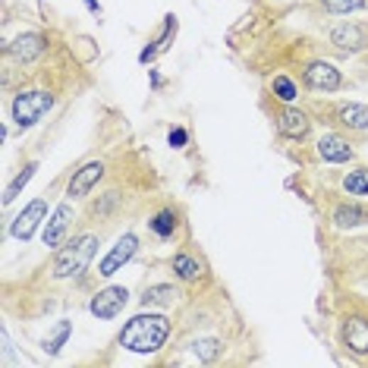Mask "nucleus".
Returning <instances> with one entry per match:
<instances>
[{"label":"nucleus","mask_w":368,"mask_h":368,"mask_svg":"<svg viewBox=\"0 0 368 368\" xmlns=\"http://www.w3.org/2000/svg\"><path fill=\"white\" fill-rule=\"evenodd\" d=\"M171 334V321L164 315H136L120 334V347L132 352H158Z\"/></svg>","instance_id":"1"},{"label":"nucleus","mask_w":368,"mask_h":368,"mask_svg":"<svg viewBox=\"0 0 368 368\" xmlns=\"http://www.w3.org/2000/svg\"><path fill=\"white\" fill-rule=\"evenodd\" d=\"M94 252H98V237L85 233V237L66 242V246L57 252V261H54V277L57 281H66V277H79L82 271L92 264Z\"/></svg>","instance_id":"2"},{"label":"nucleus","mask_w":368,"mask_h":368,"mask_svg":"<svg viewBox=\"0 0 368 368\" xmlns=\"http://www.w3.org/2000/svg\"><path fill=\"white\" fill-rule=\"evenodd\" d=\"M54 107V98L48 92H22L13 101V120H16L19 129H28L41 120L48 110Z\"/></svg>","instance_id":"3"},{"label":"nucleus","mask_w":368,"mask_h":368,"mask_svg":"<svg viewBox=\"0 0 368 368\" xmlns=\"http://www.w3.org/2000/svg\"><path fill=\"white\" fill-rule=\"evenodd\" d=\"M126 303H129L126 286H107V290L94 293V299L88 303V308H92L94 318L110 321V318H117V315H120L123 308H126Z\"/></svg>","instance_id":"4"},{"label":"nucleus","mask_w":368,"mask_h":368,"mask_svg":"<svg viewBox=\"0 0 368 368\" xmlns=\"http://www.w3.org/2000/svg\"><path fill=\"white\" fill-rule=\"evenodd\" d=\"M136 249H139V239H136V233H123L120 239H117V246L110 249V252L101 259L98 264V274L101 277H110V274H117V271L126 264L132 255H136Z\"/></svg>","instance_id":"5"},{"label":"nucleus","mask_w":368,"mask_h":368,"mask_svg":"<svg viewBox=\"0 0 368 368\" xmlns=\"http://www.w3.org/2000/svg\"><path fill=\"white\" fill-rule=\"evenodd\" d=\"M101 176H104V164H101V161H92V164H85L82 171L72 173L70 189H66V193H70L72 198H82V195H88L94 186H98Z\"/></svg>","instance_id":"6"},{"label":"nucleus","mask_w":368,"mask_h":368,"mask_svg":"<svg viewBox=\"0 0 368 368\" xmlns=\"http://www.w3.org/2000/svg\"><path fill=\"white\" fill-rule=\"evenodd\" d=\"M44 215H48V205H44L41 198H35V202L28 205V208L22 211V215H19L16 220H13L10 233H13V237H16V239H22V242H26V239H28V237H32V233H35V227H38V220H41Z\"/></svg>","instance_id":"7"},{"label":"nucleus","mask_w":368,"mask_h":368,"mask_svg":"<svg viewBox=\"0 0 368 368\" xmlns=\"http://www.w3.org/2000/svg\"><path fill=\"white\" fill-rule=\"evenodd\" d=\"M44 48H48V38L38 32H26V35H19L13 44H6V50H13V57L22 63H28V60H35V57H41L44 54Z\"/></svg>","instance_id":"8"},{"label":"nucleus","mask_w":368,"mask_h":368,"mask_svg":"<svg viewBox=\"0 0 368 368\" xmlns=\"http://www.w3.org/2000/svg\"><path fill=\"white\" fill-rule=\"evenodd\" d=\"M305 82L312 88H318V92H337L343 79H340V72H337L330 63H312L305 70Z\"/></svg>","instance_id":"9"},{"label":"nucleus","mask_w":368,"mask_h":368,"mask_svg":"<svg viewBox=\"0 0 368 368\" xmlns=\"http://www.w3.org/2000/svg\"><path fill=\"white\" fill-rule=\"evenodd\" d=\"M70 217H72V205L70 202H63L60 208L54 211V217L48 220V227H44V246H60V239H63V233H66V227H70Z\"/></svg>","instance_id":"10"},{"label":"nucleus","mask_w":368,"mask_h":368,"mask_svg":"<svg viewBox=\"0 0 368 368\" xmlns=\"http://www.w3.org/2000/svg\"><path fill=\"white\" fill-rule=\"evenodd\" d=\"M318 154L325 161H330V164H343V161L352 158V148H350L347 139H340V136H334V132H330V136H325L318 142Z\"/></svg>","instance_id":"11"},{"label":"nucleus","mask_w":368,"mask_h":368,"mask_svg":"<svg viewBox=\"0 0 368 368\" xmlns=\"http://www.w3.org/2000/svg\"><path fill=\"white\" fill-rule=\"evenodd\" d=\"M277 126H281V132L286 139H303L308 132V117L299 107H286L283 114L277 117Z\"/></svg>","instance_id":"12"},{"label":"nucleus","mask_w":368,"mask_h":368,"mask_svg":"<svg viewBox=\"0 0 368 368\" xmlns=\"http://www.w3.org/2000/svg\"><path fill=\"white\" fill-rule=\"evenodd\" d=\"M343 340H347V347L352 352H368V321L365 318H347V325H343Z\"/></svg>","instance_id":"13"},{"label":"nucleus","mask_w":368,"mask_h":368,"mask_svg":"<svg viewBox=\"0 0 368 368\" xmlns=\"http://www.w3.org/2000/svg\"><path fill=\"white\" fill-rule=\"evenodd\" d=\"M330 41H334L340 50H362V48H365L362 28H359V26H350V22H343V26H334V32H330Z\"/></svg>","instance_id":"14"},{"label":"nucleus","mask_w":368,"mask_h":368,"mask_svg":"<svg viewBox=\"0 0 368 368\" xmlns=\"http://www.w3.org/2000/svg\"><path fill=\"white\" fill-rule=\"evenodd\" d=\"M173 35H176V19H173V16H167V19H164V32H161V38L154 41V48H145L142 54H139V63H151L158 54H164V50L171 48Z\"/></svg>","instance_id":"15"},{"label":"nucleus","mask_w":368,"mask_h":368,"mask_svg":"<svg viewBox=\"0 0 368 368\" xmlns=\"http://www.w3.org/2000/svg\"><path fill=\"white\" fill-rule=\"evenodd\" d=\"M340 123L350 129H368V107L365 104H343Z\"/></svg>","instance_id":"16"},{"label":"nucleus","mask_w":368,"mask_h":368,"mask_svg":"<svg viewBox=\"0 0 368 368\" xmlns=\"http://www.w3.org/2000/svg\"><path fill=\"white\" fill-rule=\"evenodd\" d=\"M173 299H176V290H173V286L161 283V286H148V290H145L142 305H145V308H148V305H171Z\"/></svg>","instance_id":"17"},{"label":"nucleus","mask_w":368,"mask_h":368,"mask_svg":"<svg viewBox=\"0 0 368 368\" xmlns=\"http://www.w3.org/2000/svg\"><path fill=\"white\" fill-rule=\"evenodd\" d=\"M35 171H38V164H35V161H32V164H26V167H22V173H19L16 180L10 183V186L4 189V205H10L13 198H16V195L22 193V189H26V183H28V180H32V176H35Z\"/></svg>","instance_id":"18"},{"label":"nucleus","mask_w":368,"mask_h":368,"mask_svg":"<svg viewBox=\"0 0 368 368\" xmlns=\"http://www.w3.org/2000/svg\"><path fill=\"white\" fill-rule=\"evenodd\" d=\"M334 224L337 227H359V224H365V211L356 208V205H340V208L334 211Z\"/></svg>","instance_id":"19"},{"label":"nucleus","mask_w":368,"mask_h":368,"mask_svg":"<svg viewBox=\"0 0 368 368\" xmlns=\"http://www.w3.org/2000/svg\"><path fill=\"white\" fill-rule=\"evenodd\" d=\"M72 334V325L70 321H60V325H57L54 330H50L48 337H44V350L50 352V356H57V352H60V347L66 343V337Z\"/></svg>","instance_id":"20"},{"label":"nucleus","mask_w":368,"mask_h":368,"mask_svg":"<svg viewBox=\"0 0 368 368\" xmlns=\"http://www.w3.org/2000/svg\"><path fill=\"white\" fill-rule=\"evenodd\" d=\"M148 227H151L154 233H158L161 239H167V237H171V233L176 230V215H173V211H158V215L148 220Z\"/></svg>","instance_id":"21"},{"label":"nucleus","mask_w":368,"mask_h":368,"mask_svg":"<svg viewBox=\"0 0 368 368\" xmlns=\"http://www.w3.org/2000/svg\"><path fill=\"white\" fill-rule=\"evenodd\" d=\"M343 189L350 195H368V171H350L343 180Z\"/></svg>","instance_id":"22"},{"label":"nucleus","mask_w":368,"mask_h":368,"mask_svg":"<svg viewBox=\"0 0 368 368\" xmlns=\"http://www.w3.org/2000/svg\"><path fill=\"white\" fill-rule=\"evenodd\" d=\"M173 271L183 277V281H195V277L202 274L198 261H195V259H189V255H176V259H173Z\"/></svg>","instance_id":"23"},{"label":"nucleus","mask_w":368,"mask_h":368,"mask_svg":"<svg viewBox=\"0 0 368 368\" xmlns=\"http://www.w3.org/2000/svg\"><path fill=\"white\" fill-rule=\"evenodd\" d=\"M193 350H195V356L202 359V362H215L217 352H220V343L215 340V337H202V340L193 343Z\"/></svg>","instance_id":"24"},{"label":"nucleus","mask_w":368,"mask_h":368,"mask_svg":"<svg viewBox=\"0 0 368 368\" xmlns=\"http://www.w3.org/2000/svg\"><path fill=\"white\" fill-rule=\"evenodd\" d=\"M325 10L340 16V13H356V10H365V0H325Z\"/></svg>","instance_id":"25"},{"label":"nucleus","mask_w":368,"mask_h":368,"mask_svg":"<svg viewBox=\"0 0 368 368\" xmlns=\"http://www.w3.org/2000/svg\"><path fill=\"white\" fill-rule=\"evenodd\" d=\"M274 94L281 101H293V98H296V85H293L286 76H277L274 79Z\"/></svg>","instance_id":"26"},{"label":"nucleus","mask_w":368,"mask_h":368,"mask_svg":"<svg viewBox=\"0 0 368 368\" xmlns=\"http://www.w3.org/2000/svg\"><path fill=\"white\" fill-rule=\"evenodd\" d=\"M167 139H171V145H173V148H183V145L189 142V132L183 129V126H176V129H171V136H167Z\"/></svg>","instance_id":"27"},{"label":"nucleus","mask_w":368,"mask_h":368,"mask_svg":"<svg viewBox=\"0 0 368 368\" xmlns=\"http://www.w3.org/2000/svg\"><path fill=\"white\" fill-rule=\"evenodd\" d=\"M85 4H88V10H92V13H101V4H98V0H85Z\"/></svg>","instance_id":"28"}]
</instances>
